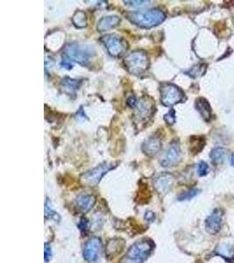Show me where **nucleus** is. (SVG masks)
<instances>
[{
  "mask_svg": "<svg viewBox=\"0 0 234 263\" xmlns=\"http://www.w3.org/2000/svg\"><path fill=\"white\" fill-rule=\"evenodd\" d=\"M102 247L103 244L101 239L98 237H92L84 245V259L86 260L88 263H95L96 261L100 258Z\"/></svg>",
  "mask_w": 234,
  "mask_h": 263,
  "instance_id": "8",
  "label": "nucleus"
},
{
  "mask_svg": "<svg viewBox=\"0 0 234 263\" xmlns=\"http://www.w3.org/2000/svg\"><path fill=\"white\" fill-rule=\"evenodd\" d=\"M210 157L212 164L218 166L224 164L226 158V150L225 148H216L210 153Z\"/></svg>",
  "mask_w": 234,
  "mask_h": 263,
  "instance_id": "19",
  "label": "nucleus"
},
{
  "mask_svg": "<svg viewBox=\"0 0 234 263\" xmlns=\"http://www.w3.org/2000/svg\"><path fill=\"white\" fill-rule=\"evenodd\" d=\"M205 69H206V67L204 64H199V65L194 66L191 70L187 72V74L192 77H199V76L203 75V73L205 72Z\"/></svg>",
  "mask_w": 234,
  "mask_h": 263,
  "instance_id": "23",
  "label": "nucleus"
},
{
  "mask_svg": "<svg viewBox=\"0 0 234 263\" xmlns=\"http://www.w3.org/2000/svg\"><path fill=\"white\" fill-rule=\"evenodd\" d=\"M124 3L131 7H144L150 3V1H124Z\"/></svg>",
  "mask_w": 234,
  "mask_h": 263,
  "instance_id": "25",
  "label": "nucleus"
},
{
  "mask_svg": "<svg viewBox=\"0 0 234 263\" xmlns=\"http://www.w3.org/2000/svg\"><path fill=\"white\" fill-rule=\"evenodd\" d=\"M164 120L168 125H173V124L175 123L176 117H175V111L174 109H171L170 111L167 112V114H165V116H164Z\"/></svg>",
  "mask_w": 234,
  "mask_h": 263,
  "instance_id": "27",
  "label": "nucleus"
},
{
  "mask_svg": "<svg viewBox=\"0 0 234 263\" xmlns=\"http://www.w3.org/2000/svg\"><path fill=\"white\" fill-rule=\"evenodd\" d=\"M181 148L179 144L173 142L170 144V146L167 148V151L164 153L162 159H161V164L163 167H171L179 163L181 160Z\"/></svg>",
  "mask_w": 234,
  "mask_h": 263,
  "instance_id": "10",
  "label": "nucleus"
},
{
  "mask_svg": "<svg viewBox=\"0 0 234 263\" xmlns=\"http://www.w3.org/2000/svg\"><path fill=\"white\" fill-rule=\"evenodd\" d=\"M72 22L76 28H85L87 26V16L84 12H76L72 18Z\"/></svg>",
  "mask_w": 234,
  "mask_h": 263,
  "instance_id": "20",
  "label": "nucleus"
},
{
  "mask_svg": "<svg viewBox=\"0 0 234 263\" xmlns=\"http://www.w3.org/2000/svg\"><path fill=\"white\" fill-rule=\"evenodd\" d=\"M174 181L175 178L171 174L163 173L158 175L157 177H155V179L154 180V185L160 194H166L172 188Z\"/></svg>",
  "mask_w": 234,
  "mask_h": 263,
  "instance_id": "12",
  "label": "nucleus"
},
{
  "mask_svg": "<svg viewBox=\"0 0 234 263\" xmlns=\"http://www.w3.org/2000/svg\"><path fill=\"white\" fill-rule=\"evenodd\" d=\"M119 23H120L119 17L115 16V15L103 17L99 21L98 26H97V30L100 33L106 32L111 28L118 27Z\"/></svg>",
  "mask_w": 234,
  "mask_h": 263,
  "instance_id": "17",
  "label": "nucleus"
},
{
  "mask_svg": "<svg viewBox=\"0 0 234 263\" xmlns=\"http://www.w3.org/2000/svg\"><path fill=\"white\" fill-rule=\"evenodd\" d=\"M127 19L139 28H152L162 24L166 19V15L160 9H150L147 11L130 12L127 15Z\"/></svg>",
  "mask_w": 234,
  "mask_h": 263,
  "instance_id": "1",
  "label": "nucleus"
},
{
  "mask_svg": "<svg viewBox=\"0 0 234 263\" xmlns=\"http://www.w3.org/2000/svg\"><path fill=\"white\" fill-rule=\"evenodd\" d=\"M162 146L163 144H162L161 138L157 136H152L142 144L141 148H142L143 153L146 156L153 157L159 153Z\"/></svg>",
  "mask_w": 234,
  "mask_h": 263,
  "instance_id": "13",
  "label": "nucleus"
},
{
  "mask_svg": "<svg viewBox=\"0 0 234 263\" xmlns=\"http://www.w3.org/2000/svg\"><path fill=\"white\" fill-rule=\"evenodd\" d=\"M46 208H45V215H46V218H48L49 219H55V220H57V217L60 218L58 213H56V211H53L50 206H48V203L47 202L46 203Z\"/></svg>",
  "mask_w": 234,
  "mask_h": 263,
  "instance_id": "28",
  "label": "nucleus"
},
{
  "mask_svg": "<svg viewBox=\"0 0 234 263\" xmlns=\"http://www.w3.org/2000/svg\"><path fill=\"white\" fill-rule=\"evenodd\" d=\"M95 49L91 45L77 42L67 44L64 49V56L83 66L90 64L95 56Z\"/></svg>",
  "mask_w": 234,
  "mask_h": 263,
  "instance_id": "2",
  "label": "nucleus"
},
{
  "mask_svg": "<svg viewBox=\"0 0 234 263\" xmlns=\"http://www.w3.org/2000/svg\"><path fill=\"white\" fill-rule=\"evenodd\" d=\"M127 71L134 76H140L149 68V58L144 51H134L127 55L124 60Z\"/></svg>",
  "mask_w": 234,
  "mask_h": 263,
  "instance_id": "4",
  "label": "nucleus"
},
{
  "mask_svg": "<svg viewBox=\"0 0 234 263\" xmlns=\"http://www.w3.org/2000/svg\"><path fill=\"white\" fill-rule=\"evenodd\" d=\"M199 191L196 190V189H193V190H190L188 192H184L183 194L179 197L178 199L180 201H185V200H191L195 197L196 196L199 194Z\"/></svg>",
  "mask_w": 234,
  "mask_h": 263,
  "instance_id": "24",
  "label": "nucleus"
},
{
  "mask_svg": "<svg viewBox=\"0 0 234 263\" xmlns=\"http://www.w3.org/2000/svg\"><path fill=\"white\" fill-rule=\"evenodd\" d=\"M209 172V166L205 162H201L198 165V174L199 176H205Z\"/></svg>",
  "mask_w": 234,
  "mask_h": 263,
  "instance_id": "26",
  "label": "nucleus"
},
{
  "mask_svg": "<svg viewBox=\"0 0 234 263\" xmlns=\"http://www.w3.org/2000/svg\"><path fill=\"white\" fill-rule=\"evenodd\" d=\"M136 113L135 116L139 121L148 120L154 113L155 110V104L153 101L148 98H143L142 99L138 102L136 106Z\"/></svg>",
  "mask_w": 234,
  "mask_h": 263,
  "instance_id": "11",
  "label": "nucleus"
},
{
  "mask_svg": "<svg viewBox=\"0 0 234 263\" xmlns=\"http://www.w3.org/2000/svg\"><path fill=\"white\" fill-rule=\"evenodd\" d=\"M195 105H196L197 111L200 113V115L202 116V119L207 122H209L212 117V110H211L209 102L203 98H199L196 100Z\"/></svg>",
  "mask_w": 234,
  "mask_h": 263,
  "instance_id": "16",
  "label": "nucleus"
},
{
  "mask_svg": "<svg viewBox=\"0 0 234 263\" xmlns=\"http://www.w3.org/2000/svg\"><path fill=\"white\" fill-rule=\"evenodd\" d=\"M102 42L104 44L108 53L111 56L120 57L127 52V43L122 38L114 34H107L102 38Z\"/></svg>",
  "mask_w": 234,
  "mask_h": 263,
  "instance_id": "7",
  "label": "nucleus"
},
{
  "mask_svg": "<svg viewBox=\"0 0 234 263\" xmlns=\"http://www.w3.org/2000/svg\"><path fill=\"white\" fill-rule=\"evenodd\" d=\"M61 67L62 68H65L67 70H70L73 68V64H72L71 61L69 60L68 58H63L61 61Z\"/></svg>",
  "mask_w": 234,
  "mask_h": 263,
  "instance_id": "30",
  "label": "nucleus"
},
{
  "mask_svg": "<svg viewBox=\"0 0 234 263\" xmlns=\"http://www.w3.org/2000/svg\"><path fill=\"white\" fill-rule=\"evenodd\" d=\"M44 255H45V262H46V263H49V262L51 261L53 254H52L51 247H50L48 244H45Z\"/></svg>",
  "mask_w": 234,
  "mask_h": 263,
  "instance_id": "29",
  "label": "nucleus"
},
{
  "mask_svg": "<svg viewBox=\"0 0 234 263\" xmlns=\"http://www.w3.org/2000/svg\"><path fill=\"white\" fill-rule=\"evenodd\" d=\"M214 254L222 257L227 262H231L234 259V244L231 242H221L218 244Z\"/></svg>",
  "mask_w": 234,
  "mask_h": 263,
  "instance_id": "15",
  "label": "nucleus"
},
{
  "mask_svg": "<svg viewBox=\"0 0 234 263\" xmlns=\"http://www.w3.org/2000/svg\"><path fill=\"white\" fill-rule=\"evenodd\" d=\"M155 245L150 239L138 240L132 246L120 263H143L149 257Z\"/></svg>",
  "mask_w": 234,
  "mask_h": 263,
  "instance_id": "3",
  "label": "nucleus"
},
{
  "mask_svg": "<svg viewBox=\"0 0 234 263\" xmlns=\"http://www.w3.org/2000/svg\"><path fill=\"white\" fill-rule=\"evenodd\" d=\"M137 104H138V102H137V99H136V98L135 97H130V98H128V99H127V104L130 106L131 108H135L136 106H137Z\"/></svg>",
  "mask_w": 234,
  "mask_h": 263,
  "instance_id": "31",
  "label": "nucleus"
},
{
  "mask_svg": "<svg viewBox=\"0 0 234 263\" xmlns=\"http://www.w3.org/2000/svg\"><path fill=\"white\" fill-rule=\"evenodd\" d=\"M155 213L152 212V211H147V213H146V215H145V219H146L147 221H148V222H153V221L155 220Z\"/></svg>",
  "mask_w": 234,
  "mask_h": 263,
  "instance_id": "33",
  "label": "nucleus"
},
{
  "mask_svg": "<svg viewBox=\"0 0 234 263\" xmlns=\"http://www.w3.org/2000/svg\"><path fill=\"white\" fill-rule=\"evenodd\" d=\"M223 218H224V212L221 209H215L214 211L211 212L210 216L205 219L204 226L206 231L210 234H217L218 231L221 230L223 225Z\"/></svg>",
  "mask_w": 234,
  "mask_h": 263,
  "instance_id": "9",
  "label": "nucleus"
},
{
  "mask_svg": "<svg viewBox=\"0 0 234 263\" xmlns=\"http://www.w3.org/2000/svg\"><path fill=\"white\" fill-rule=\"evenodd\" d=\"M125 242L123 239H113L108 242L106 246V255L108 258H113L123 251Z\"/></svg>",
  "mask_w": 234,
  "mask_h": 263,
  "instance_id": "18",
  "label": "nucleus"
},
{
  "mask_svg": "<svg viewBox=\"0 0 234 263\" xmlns=\"http://www.w3.org/2000/svg\"><path fill=\"white\" fill-rule=\"evenodd\" d=\"M232 164H233V166L234 167V155H233V156H232Z\"/></svg>",
  "mask_w": 234,
  "mask_h": 263,
  "instance_id": "34",
  "label": "nucleus"
},
{
  "mask_svg": "<svg viewBox=\"0 0 234 263\" xmlns=\"http://www.w3.org/2000/svg\"><path fill=\"white\" fill-rule=\"evenodd\" d=\"M205 145V140L202 137H193L191 139V152L193 154H198L201 152Z\"/></svg>",
  "mask_w": 234,
  "mask_h": 263,
  "instance_id": "21",
  "label": "nucleus"
},
{
  "mask_svg": "<svg viewBox=\"0 0 234 263\" xmlns=\"http://www.w3.org/2000/svg\"><path fill=\"white\" fill-rule=\"evenodd\" d=\"M62 84L66 89L69 90L70 92H74V91L77 90L80 87L81 82L78 81V80L72 79V78H69V77H66V78H64L63 80Z\"/></svg>",
  "mask_w": 234,
  "mask_h": 263,
  "instance_id": "22",
  "label": "nucleus"
},
{
  "mask_svg": "<svg viewBox=\"0 0 234 263\" xmlns=\"http://www.w3.org/2000/svg\"><path fill=\"white\" fill-rule=\"evenodd\" d=\"M76 119L79 120H83V121L87 120V117H86V114L84 113V110H83L82 108H81L79 111L77 112V113H76Z\"/></svg>",
  "mask_w": 234,
  "mask_h": 263,
  "instance_id": "32",
  "label": "nucleus"
},
{
  "mask_svg": "<svg viewBox=\"0 0 234 263\" xmlns=\"http://www.w3.org/2000/svg\"><path fill=\"white\" fill-rule=\"evenodd\" d=\"M115 167L116 165L114 164L104 163V164H100V166L85 172L82 175L81 179L84 182V184H87L90 186H96L103 178V175Z\"/></svg>",
  "mask_w": 234,
  "mask_h": 263,
  "instance_id": "6",
  "label": "nucleus"
},
{
  "mask_svg": "<svg viewBox=\"0 0 234 263\" xmlns=\"http://www.w3.org/2000/svg\"><path fill=\"white\" fill-rule=\"evenodd\" d=\"M96 198L94 196L82 193L75 197V204L80 211L88 212L95 205Z\"/></svg>",
  "mask_w": 234,
  "mask_h": 263,
  "instance_id": "14",
  "label": "nucleus"
},
{
  "mask_svg": "<svg viewBox=\"0 0 234 263\" xmlns=\"http://www.w3.org/2000/svg\"><path fill=\"white\" fill-rule=\"evenodd\" d=\"M161 101L163 105L171 107L181 103L184 99L183 91L173 84H164L160 88Z\"/></svg>",
  "mask_w": 234,
  "mask_h": 263,
  "instance_id": "5",
  "label": "nucleus"
}]
</instances>
